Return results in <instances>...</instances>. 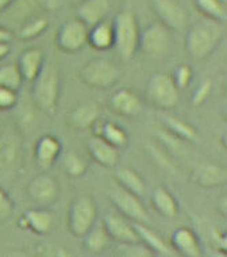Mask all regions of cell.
Returning <instances> with one entry per match:
<instances>
[{"label": "cell", "mask_w": 227, "mask_h": 257, "mask_svg": "<svg viewBox=\"0 0 227 257\" xmlns=\"http://www.w3.org/2000/svg\"><path fill=\"white\" fill-rule=\"evenodd\" d=\"M173 81L178 89H185L188 85L191 84L192 79H193V71L189 65H180V67L174 71Z\"/></svg>", "instance_id": "36"}, {"label": "cell", "mask_w": 227, "mask_h": 257, "mask_svg": "<svg viewBox=\"0 0 227 257\" xmlns=\"http://www.w3.org/2000/svg\"><path fill=\"white\" fill-rule=\"evenodd\" d=\"M172 249L187 257H200L203 254L200 241L188 227H178L170 237Z\"/></svg>", "instance_id": "18"}, {"label": "cell", "mask_w": 227, "mask_h": 257, "mask_svg": "<svg viewBox=\"0 0 227 257\" xmlns=\"http://www.w3.org/2000/svg\"><path fill=\"white\" fill-rule=\"evenodd\" d=\"M119 254L122 256H127V257H147V256H153V252L150 249L147 248L146 245L141 244L139 242H125V244H120L119 248Z\"/></svg>", "instance_id": "35"}, {"label": "cell", "mask_w": 227, "mask_h": 257, "mask_svg": "<svg viewBox=\"0 0 227 257\" xmlns=\"http://www.w3.org/2000/svg\"><path fill=\"white\" fill-rule=\"evenodd\" d=\"M11 2H13V0H0V13L5 10L6 7L11 3Z\"/></svg>", "instance_id": "42"}, {"label": "cell", "mask_w": 227, "mask_h": 257, "mask_svg": "<svg viewBox=\"0 0 227 257\" xmlns=\"http://www.w3.org/2000/svg\"><path fill=\"white\" fill-rule=\"evenodd\" d=\"M111 10L110 0H83L77 9V18L87 26L92 27L104 21Z\"/></svg>", "instance_id": "20"}, {"label": "cell", "mask_w": 227, "mask_h": 257, "mask_svg": "<svg viewBox=\"0 0 227 257\" xmlns=\"http://www.w3.org/2000/svg\"><path fill=\"white\" fill-rule=\"evenodd\" d=\"M87 44H89L94 49L99 50V52H104V50L114 48V27H112V23L102 21L92 27H89Z\"/></svg>", "instance_id": "24"}, {"label": "cell", "mask_w": 227, "mask_h": 257, "mask_svg": "<svg viewBox=\"0 0 227 257\" xmlns=\"http://www.w3.org/2000/svg\"><path fill=\"white\" fill-rule=\"evenodd\" d=\"M22 83V75L17 64H7V65L0 67V87L19 91Z\"/></svg>", "instance_id": "32"}, {"label": "cell", "mask_w": 227, "mask_h": 257, "mask_svg": "<svg viewBox=\"0 0 227 257\" xmlns=\"http://www.w3.org/2000/svg\"><path fill=\"white\" fill-rule=\"evenodd\" d=\"M84 238V245L87 250L91 253H100L102 250L107 248L110 244V235H108L106 227L103 225V222L96 223L91 227V230L83 237Z\"/></svg>", "instance_id": "27"}, {"label": "cell", "mask_w": 227, "mask_h": 257, "mask_svg": "<svg viewBox=\"0 0 227 257\" xmlns=\"http://www.w3.org/2000/svg\"><path fill=\"white\" fill-rule=\"evenodd\" d=\"M151 203L154 206L157 211L165 218L177 217L178 214V203L173 194L164 187H158L153 191L151 194Z\"/></svg>", "instance_id": "25"}, {"label": "cell", "mask_w": 227, "mask_h": 257, "mask_svg": "<svg viewBox=\"0 0 227 257\" xmlns=\"http://www.w3.org/2000/svg\"><path fill=\"white\" fill-rule=\"evenodd\" d=\"M80 79L85 85L96 89H107L120 79L119 68L106 58H96L85 64L80 71Z\"/></svg>", "instance_id": "5"}, {"label": "cell", "mask_w": 227, "mask_h": 257, "mask_svg": "<svg viewBox=\"0 0 227 257\" xmlns=\"http://www.w3.org/2000/svg\"><path fill=\"white\" fill-rule=\"evenodd\" d=\"M49 23H48V19L45 18H37L34 17L30 21H27L25 25L18 29V37L23 41L34 40L37 37H40L41 34H44L45 30L48 29Z\"/></svg>", "instance_id": "33"}, {"label": "cell", "mask_w": 227, "mask_h": 257, "mask_svg": "<svg viewBox=\"0 0 227 257\" xmlns=\"http://www.w3.org/2000/svg\"><path fill=\"white\" fill-rule=\"evenodd\" d=\"M170 46V30L162 23H153L139 36V49L150 57H162L169 52Z\"/></svg>", "instance_id": "9"}, {"label": "cell", "mask_w": 227, "mask_h": 257, "mask_svg": "<svg viewBox=\"0 0 227 257\" xmlns=\"http://www.w3.org/2000/svg\"><path fill=\"white\" fill-rule=\"evenodd\" d=\"M98 218V207L91 196H77L69 206L68 211V229L72 235L83 238Z\"/></svg>", "instance_id": "4"}, {"label": "cell", "mask_w": 227, "mask_h": 257, "mask_svg": "<svg viewBox=\"0 0 227 257\" xmlns=\"http://www.w3.org/2000/svg\"><path fill=\"white\" fill-rule=\"evenodd\" d=\"M18 103V91L0 87V110H10Z\"/></svg>", "instance_id": "37"}, {"label": "cell", "mask_w": 227, "mask_h": 257, "mask_svg": "<svg viewBox=\"0 0 227 257\" xmlns=\"http://www.w3.org/2000/svg\"><path fill=\"white\" fill-rule=\"evenodd\" d=\"M134 229L137 231L141 242L146 245L147 248L150 249L151 252L157 253L160 256H174L176 252H173V249L170 248L169 245L165 242L164 239L161 238L160 235L157 234L156 231H153L151 229L146 226V223H138V222H134Z\"/></svg>", "instance_id": "22"}, {"label": "cell", "mask_w": 227, "mask_h": 257, "mask_svg": "<svg viewBox=\"0 0 227 257\" xmlns=\"http://www.w3.org/2000/svg\"><path fill=\"white\" fill-rule=\"evenodd\" d=\"M222 38V30L216 23H197L189 29L185 37V49L195 60H204L212 53Z\"/></svg>", "instance_id": "3"}, {"label": "cell", "mask_w": 227, "mask_h": 257, "mask_svg": "<svg viewBox=\"0 0 227 257\" xmlns=\"http://www.w3.org/2000/svg\"><path fill=\"white\" fill-rule=\"evenodd\" d=\"M211 88H212V81L211 80H205L203 81L197 89L193 93V98H192V104L193 106H200L205 102V99L208 98V95L211 93Z\"/></svg>", "instance_id": "38"}, {"label": "cell", "mask_w": 227, "mask_h": 257, "mask_svg": "<svg viewBox=\"0 0 227 257\" xmlns=\"http://www.w3.org/2000/svg\"><path fill=\"white\" fill-rule=\"evenodd\" d=\"M96 136H100L103 140L110 142L118 149H123L129 145V136L119 124L114 123L111 120H106L100 124L99 133Z\"/></svg>", "instance_id": "28"}, {"label": "cell", "mask_w": 227, "mask_h": 257, "mask_svg": "<svg viewBox=\"0 0 227 257\" xmlns=\"http://www.w3.org/2000/svg\"><path fill=\"white\" fill-rule=\"evenodd\" d=\"M14 211V204L7 192L0 188V221H5Z\"/></svg>", "instance_id": "39"}, {"label": "cell", "mask_w": 227, "mask_h": 257, "mask_svg": "<svg viewBox=\"0 0 227 257\" xmlns=\"http://www.w3.org/2000/svg\"><path fill=\"white\" fill-rule=\"evenodd\" d=\"M53 219V214L46 208H30L25 211L18 223L22 229H27L38 235H45L52 230Z\"/></svg>", "instance_id": "16"}, {"label": "cell", "mask_w": 227, "mask_h": 257, "mask_svg": "<svg viewBox=\"0 0 227 257\" xmlns=\"http://www.w3.org/2000/svg\"><path fill=\"white\" fill-rule=\"evenodd\" d=\"M99 115H100V108L98 104L92 102H85L73 108L69 115V122L73 127L84 130V128L92 127L98 122Z\"/></svg>", "instance_id": "23"}, {"label": "cell", "mask_w": 227, "mask_h": 257, "mask_svg": "<svg viewBox=\"0 0 227 257\" xmlns=\"http://www.w3.org/2000/svg\"><path fill=\"white\" fill-rule=\"evenodd\" d=\"M193 5L199 13L212 22L224 23L227 21V10L222 0H193Z\"/></svg>", "instance_id": "29"}, {"label": "cell", "mask_w": 227, "mask_h": 257, "mask_svg": "<svg viewBox=\"0 0 227 257\" xmlns=\"http://www.w3.org/2000/svg\"><path fill=\"white\" fill-rule=\"evenodd\" d=\"M44 52L40 48H30V49L23 50L17 62L22 79L33 83L44 67Z\"/></svg>", "instance_id": "21"}, {"label": "cell", "mask_w": 227, "mask_h": 257, "mask_svg": "<svg viewBox=\"0 0 227 257\" xmlns=\"http://www.w3.org/2000/svg\"><path fill=\"white\" fill-rule=\"evenodd\" d=\"M178 91L172 76L168 73H156L147 81L146 96L149 102L160 110H170L178 102Z\"/></svg>", "instance_id": "6"}, {"label": "cell", "mask_w": 227, "mask_h": 257, "mask_svg": "<svg viewBox=\"0 0 227 257\" xmlns=\"http://www.w3.org/2000/svg\"><path fill=\"white\" fill-rule=\"evenodd\" d=\"M11 38H13V33L9 29L0 26V44H10Z\"/></svg>", "instance_id": "40"}, {"label": "cell", "mask_w": 227, "mask_h": 257, "mask_svg": "<svg viewBox=\"0 0 227 257\" xmlns=\"http://www.w3.org/2000/svg\"><path fill=\"white\" fill-rule=\"evenodd\" d=\"M61 151H63V147L57 138L50 134H45L38 138L36 148H34V157H36L37 164L44 169L52 168L61 155Z\"/></svg>", "instance_id": "17"}, {"label": "cell", "mask_w": 227, "mask_h": 257, "mask_svg": "<svg viewBox=\"0 0 227 257\" xmlns=\"http://www.w3.org/2000/svg\"><path fill=\"white\" fill-rule=\"evenodd\" d=\"M19 144L13 136H0V167H10L18 157Z\"/></svg>", "instance_id": "31"}, {"label": "cell", "mask_w": 227, "mask_h": 257, "mask_svg": "<svg viewBox=\"0 0 227 257\" xmlns=\"http://www.w3.org/2000/svg\"><path fill=\"white\" fill-rule=\"evenodd\" d=\"M192 182L203 188H214L226 184V169L218 164L197 165L192 172Z\"/></svg>", "instance_id": "19"}, {"label": "cell", "mask_w": 227, "mask_h": 257, "mask_svg": "<svg viewBox=\"0 0 227 257\" xmlns=\"http://www.w3.org/2000/svg\"><path fill=\"white\" fill-rule=\"evenodd\" d=\"M89 156L99 165L106 167V168H115L119 163V149L111 145L110 142L103 140L100 136L95 134L91 137L87 144Z\"/></svg>", "instance_id": "13"}, {"label": "cell", "mask_w": 227, "mask_h": 257, "mask_svg": "<svg viewBox=\"0 0 227 257\" xmlns=\"http://www.w3.org/2000/svg\"><path fill=\"white\" fill-rule=\"evenodd\" d=\"M64 168L71 178H80L87 171V163L76 152H69L64 156Z\"/></svg>", "instance_id": "34"}, {"label": "cell", "mask_w": 227, "mask_h": 257, "mask_svg": "<svg viewBox=\"0 0 227 257\" xmlns=\"http://www.w3.org/2000/svg\"><path fill=\"white\" fill-rule=\"evenodd\" d=\"M108 198L116 210L125 218H129L138 223H147L150 219L146 207L141 202L139 196L120 187L119 184L111 187L108 192Z\"/></svg>", "instance_id": "7"}, {"label": "cell", "mask_w": 227, "mask_h": 257, "mask_svg": "<svg viewBox=\"0 0 227 257\" xmlns=\"http://www.w3.org/2000/svg\"><path fill=\"white\" fill-rule=\"evenodd\" d=\"M69 2H73V3H79V5H80L83 0H69Z\"/></svg>", "instance_id": "43"}, {"label": "cell", "mask_w": 227, "mask_h": 257, "mask_svg": "<svg viewBox=\"0 0 227 257\" xmlns=\"http://www.w3.org/2000/svg\"><path fill=\"white\" fill-rule=\"evenodd\" d=\"M103 225L106 227L110 238L115 239L119 244H130V242H139L138 234L129 221L125 217H120L118 214H107L103 219Z\"/></svg>", "instance_id": "14"}, {"label": "cell", "mask_w": 227, "mask_h": 257, "mask_svg": "<svg viewBox=\"0 0 227 257\" xmlns=\"http://www.w3.org/2000/svg\"><path fill=\"white\" fill-rule=\"evenodd\" d=\"M40 9L37 0H13L2 13H0V26L6 27L11 31L13 27L18 30L36 17V13Z\"/></svg>", "instance_id": "10"}, {"label": "cell", "mask_w": 227, "mask_h": 257, "mask_svg": "<svg viewBox=\"0 0 227 257\" xmlns=\"http://www.w3.org/2000/svg\"><path fill=\"white\" fill-rule=\"evenodd\" d=\"M116 184L123 187L130 192H133L135 195L142 196L146 192V183L141 178L137 171L129 168V167H119L116 168L115 172Z\"/></svg>", "instance_id": "26"}, {"label": "cell", "mask_w": 227, "mask_h": 257, "mask_svg": "<svg viewBox=\"0 0 227 257\" xmlns=\"http://www.w3.org/2000/svg\"><path fill=\"white\" fill-rule=\"evenodd\" d=\"M110 107L122 116H137L142 112V100L131 89H118L111 96Z\"/></svg>", "instance_id": "15"}, {"label": "cell", "mask_w": 227, "mask_h": 257, "mask_svg": "<svg viewBox=\"0 0 227 257\" xmlns=\"http://www.w3.org/2000/svg\"><path fill=\"white\" fill-rule=\"evenodd\" d=\"M27 191L32 199L41 206H50L54 202H57L60 196V187L56 179L45 173L33 179L29 183Z\"/></svg>", "instance_id": "12"}, {"label": "cell", "mask_w": 227, "mask_h": 257, "mask_svg": "<svg viewBox=\"0 0 227 257\" xmlns=\"http://www.w3.org/2000/svg\"><path fill=\"white\" fill-rule=\"evenodd\" d=\"M164 123L170 133L178 140H184V141H193L195 140V127L192 124L184 122L183 119L176 118L173 115H166L164 116Z\"/></svg>", "instance_id": "30"}, {"label": "cell", "mask_w": 227, "mask_h": 257, "mask_svg": "<svg viewBox=\"0 0 227 257\" xmlns=\"http://www.w3.org/2000/svg\"><path fill=\"white\" fill-rule=\"evenodd\" d=\"M114 27V46L122 60L129 61L139 50L138 21L130 11H122L115 17Z\"/></svg>", "instance_id": "2"}, {"label": "cell", "mask_w": 227, "mask_h": 257, "mask_svg": "<svg viewBox=\"0 0 227 257\" xmlns=\"http://www.w3.org/2000/svg\"><path fill=\"white\" fill-rule=\"evenodd\" d=\"M150 3L160 23L170 31H178L187 26V11L176 0H150Z\"/></svg>", "instance_id": "11"}, {"label": "cell", "mask_w": 227, "mask_h": 257, "mask_svg": "<svg viewBox=\"0 0 227 257\" xmlns=\"http://www.w3.org/2000/svg\"><path fill=\"white\" fill-rule=\"evenodd\" d=\"M88 41V26L80 19L73 18L64 23L58 29L56 36L57 48L64 53H76L84 48Z\"/></svg>", "instance_id": "8"}, {"label": "cell", "mask_w": 227, "mask_h": 257, "mask_svg": "<svg viewBox=\"0 0 227 257\" xmlns=\"http://www.w3.org/2000/svg\"><path fill=\"white\" fill-rule=\"evenodd\" d=\"M33 100L41 111L53 115L60 98V73L54 64L45 62L44 67L33 81Z\"/></svg>", "instance_id": "1"}, {"label": "cell", "mask_w": 227, "mask_h": 257, "mask_svg": "<svg viewBox=\"0 0 227 257\" xmlns=\"http://www.w3.org/2000/svg\"><path fill=\"white\" fill-rule=\"evenodd\" d=\"M10 53V45L9 44H0V60L7 57Z\"/></svg>", "instance_id": "41"}]
</instances>
